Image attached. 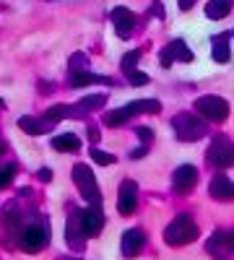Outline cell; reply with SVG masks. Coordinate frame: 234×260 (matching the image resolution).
I'll use <instances>...</instances> for the list:
<instances>
[{
    "instance_id": "6da1fadb",
    "label": "cell",
    "mask_w": 234,
    "mask_h": 260,
    "mask_svg": "<svg viewBox=\"0 0 234 260\" xmlns=\"http://www.w3.org/2000/svg\"><path fill=\"white\" fill-rule=\"evenodd\" d=\"M195 237H198V226H195V221H193L190 213L175 216V219L166 224V229H164V242L169 247H185L190 242H195Z\"/></svg>"
},
{
    "instance_id": "7a4b0ae2",
    "label": "cell",
    "mask_w": 234,
    "mask_h": 260,
    "mask_svg": "<svg viewBox=\"0 0 234 260\" xmlns=\"http://www.w3.org/2000/svg\"><path fill=\"white\" fill-rule=\"evenodd\" d=\"M172 127H175V136L182 141V143H193V141H200L206 136V120L200 115H193V112H180L172 117Z\"/></svg>"
},
{
    "instance_id": "3957f363",
    "label": "cell",
    "mask_w": 234,
    "mask_h": 260,
    "mask_svg": "<svg viewBox=\"0 0 234 260\" xmlns=\"http://www.w3.org/2000/svg\"><path fill=\"white\" fill-rule=\"evenodd\" d=\"M73 182H76L78 192L83 195V201H89L94 206L102 203V192H99V185H96V175L89 169V164H76L73 167Z\"/></svg>"
},
{
    "instance_id": "277c9868",
    "label": "cell",
    "mask_w": 234,
    "mask_h": 260,
    "mask_svg": "<svg viewBox=\"0 0 234 260\" xmlns=\"http://www.w3.org/2000/svg\"><path fill=\"white\" fill-rule=\"evenodd\" d=\"M195 112L206 122H224L229 117V102L216 94H206V96L195 99Z\"/></svg>"
},
{
    "instance_id": "5b68a950",
    "label": "cell",
    "mask_w": 234,
    "mask_h": 260,
    "mask_svg": "<svg viewBox=\"0 0 234 260\" xmlns=\"http://www.w3.org/2000/svg\"><path fill=\"white\" fill-rule=\"evenodd\" d=\"M206 161L214 167V169L224 172L226 167L234 164V143L226 136H216L214 141H211L208 151H206Z\"/></svg>"
},
{
    "instance_id": "8992f818",
    "label": "cell",
    "mask_w": 234,
    "mask_h": 260,
    "mask_svg": "<svg viewBox=\"0 0 234 260\" xmlns=\"http://www.w3.org/2000/svg\"><path fill=\"white\" fill-rule=\"evenodd\" d=\"M50 242V229L47 224H29L18 232V247L26 252H42Z\"/></svg>"
},
{
    "instance_id": "52a82bcc",
    "label": "cell",
    "mask_w": 234,
    "mask_h": 260,
    "mask_svg": "<svg viewBox=\"0 0 234 260\" xmlns=\"http://www.w3.org/2000/svg\"><path fill=\"white\" fill-rule=\"evenodd\" d=\"M206 250L214 260H226L229 255H234V229H219L211 234V240L206 242Z\"/></svg>"
},
{
    "instance_id": "ba28073f",
    "label": "cell",
    "mask_w": 234,
    "mask_h": 260,
    "mask_svg": "<svg viewBox=\"0 0 234 260\" xmlns=\"http://www.w3.org/2000/svg\"><path fill=\"white\" fill-rule=\"evenodd\" d=\"M198 182V169L193 164H180L172 175V190L177 195H187Z\"/></svg>"
},
{
    "instance_id": "9c48e42d",
    "label": "cell",
    "mask_w": 234,
    "mask_h": 260,
    "mask_svg": "<svg viewBox=\"0 0 234 260\" xmlns=\"http://www.w3.org/2000/svg\"><path fill=\"white\" fill-rule=\"evenodd\" d=\"M136 208H138V182L125 180L120 185V195H117V211L122 216H133Z\"/></svg>"
},
{
    "instance_id": "30bf717a",
    "label": "cell",
    "mask_w": 234,
    "mask_h": 260,
    "mask_svg": "<svg viewBox=\"0 0 234 260\" xmlns=\"http://www.w3.org/2000/svg\"><path fill=\"white\" fill-rule=\"evenodd\" d=\"M159 60H161V65H164V68H172V62H175V60H182V62H193V52L187 50V45H185L182 39H172V42H169V45L161 50Z\"/></svg>"
},
{
    "instance_id": "8fae6325",
    "label": "cell",
    "mask_w": 234,
    "mask_h": 260,
    "mask_svg": "<svg viewBox=\"0 0 234 260\" xmlns=\"http://www.w3.org/2000/svg\"><path fill=\"white\" fill-rule=\"evenodd\" d=\"M78 216H81V226H83V232H86V237H96L104 229V213H102L99 206L91 203L89 208L78 211Z\"/></svg>"
},
{
    "instance_id": "7c38bea8",
    "label": "cell",
    "mask_w": 234,
    "mask_h": 260,
    "mask_svg": "<svg viewBox=\"0 0 234 260\" xmlns=\"http://www.w3.org/2000/svg\"><path fill=\"white\" fill-rule=\"evenodd\" d=\"M112 26H115V34H117V37L127 39V37L133 34V29H136V13H133L130 8L117 6V8L112 11Z\"/></svg>"
},
{
    "instance_id": "4fadbf2b",
    "label": "cell",
    "mask_w": 234,
    "mask_h": 260,
    "mask_svg": "<svg viewBox=\"0 0 234 260\" xmlns=\"http://www.w3.org/2000/svg\"><path fill=\"white\" fill-rule=\"evenodd\" d=\"M65 242H68V247L76 250V252H81L83 247H86V232H83V226H81L78 211L71 216L68 224H65Z\"/></svg>"
},
{
    "instance_id": "5bb4252c",
    "label": "cell",
    "mask_w": 234,
    "mask_h": 260,
    "mask_svg": "<svg viewBox=\"0 0 234 260\" xmlns=\"http://www.w3.org/2000/svg\"><path fill=\"white\" fill-rule=\"evenodd\" d=\"M146 247V234L143 229H127L122 234V242H120V250L125 257H138Z\"/></svg>"
},
{
    "instance_id": "9a60e30c",
    "label": "cell",
    "mask_w": 234,
    "mask_h": 260,
    "mask_svg": "<svg viewBox=\"0 0 234 260\" xmlns=\"http://www.w3.org/2000/svg\"><path fill=\"white\" fill-rule=\"evenodd\" d=\"M208 192H211L214 201H234V182L221 172V175H216L214 180H211Z\"/></svg>"
},
{
    "instance_id": "2e32d148",
    "label": "cell",
    "mask_w": 234,
    "mask_h": 260,
    "mask_svg": "<svg viewBox=\"0 0 234 260\" xmlns=\"http://www.w3.org/2000/svg\"><path fill=\"white\" fill-rule=\"evenodd\" d=\"M161 110V104L156 99H136V102H127L122 107V112L127 117H136V115H156Z\"/></svg>"
},
{
    "instance_id": "e0dca14e",
    "label": "cell",
    "mask_w": 234,
    "mask_h": 260,
    "mask_svg": "<svg viewBox=\"0 0 234 260\" xmlns=\"http://www.w3.org/2000/svg\"><path fill=\"white\" fill-rule=\"evenodd\" d=\"M52 120H47V117H21L18 120V127L24 130V133H29V136H45V133H50L52 130Z\"/></svg>"
},
{
    "instance_id": "ac0fdd59",
    "label": "cell",
    "mask_w": 234,
    "mask_h": 260,
    "mask_svg": "<svg viewBox=\"0 0 234 260\" xmlns=\"http://www.w3.org/2000/svg\"><path fill=\"white\" fill-rule=\"evenodd\" d=\"M86 112L81 110L78 104H55V107H50L47 110V120H52V122H60V120H76V117H83Z\"/></svg>"
},
{
    "instance_id": "d6986e66",
    "label": "cell",
    "mask_w": 234,
    "mask_h": 260,
    "mask_svg": "<svg viewBox=\"0 0 234 260\" xmlns=\"http://www.w3.org/2000/svg\"><path fill=\"white\" fill-rule=\"evenodd\" d=\"M68 83L73 86V89H81V86H96V83L110 86V83H112V78L99 76V73H89V71H81V73H73V76L68 78Z\"/></svg>"
},
{
    "instance_id": "ffe728a7",
    "label": "cell",
    "mask_w": 234,
    "mask_h": 260,
    "mask_svg": "<svg viewBox=\"0 0 234 260\" xmlns=\"http://www.w3.org/2000/svg\"><path fill=\"white\" fill-rule=\"evenodd\" d=\"M3 229L11 234H18L21 232V211H18V206L11 201V203H6V208H3Z\"/></svg>"
},
{
    "instance_id": "44dd1931",
    "label": "cell",
    "mask_w": 234,
    "mask_h": 260,
    "mask_svg": "<svg viewBox=\"0 0 234 260\" xmlns=\"http://www.w3.org/2000/svg\"><path fill=\"white\" fill-rule=\"evenodd\" d=\"M52 148L55 151H62V154H71V151H78L81 148V138L76 133H60L52 138Z\"/></svg>"
},
{
    "instance_id": "7402d4cb",
    "label": "cell",
    "mask_w": 234,
    "mask_h": 260,
    "mask_svg": "<svg viewBox=\"0 0 234 260\" xmlns=\"http://www.w3.org/2000/svg\"><path fill=\"white\" fill-rule=\"evenodd\" d=\"M211 55H214L216 62H226L229 60V34H216L214 42H211Z\"/></svg>"
},
{
    "instance_id": "603a6c76",
    "label": "cell",
    "mask_w": 234,
    "mask_h": 260,
    "mask_svg": "<svg viewBox=\"0 0 234 260\" xmlns=\"http://www.w3.org/2000/svg\"><path fill=\"white\" fill-rule=\"evenodd\" d=\"M231 3H234V0H211V3L206 6V16L214 18V21H221V18L229 16Z\"/></svg>"
},
{
    "instance_id": "cb8c5ba5",
    "label": "cell",
    "mask_w": 234,
    "mask_h": 260,
    "mask_svg": "<svg viewBox=\"0 0 234 260\" xmlns=\"http://www.w3.org/2000/svg\"><path fill=\"white\" fill-rule=\"evenodd\" d=\"M107 104V96L104 94H89V96H83L81 102H78V107L83 112H94V110H102V107Z\"/></svg>"
},
{
    "instance_id": "d4e9b609",
    "label": "cell",
    "mask_w": 234,
    "mask_h": 260,
    "mask_svg": "<svg viewBox=\"0 0 234 260\" xmlns=\"http://www.w3.org/2000/svg\"><path fill=\"white\" fill-rule=\"evenodd\" d=\"M138 62H141V52H138V50H130L127 55H122L120 68H122V73L127 76V73H133V71L138 68Z\"/></svg>"
},
{
    "instance_id": "484cf974",
    "label": "cell",
    "mask_w": 234,
    "mask_h": 260,
    "mask_svg": "<svg viewBox=\"0 0 234 260\" xmlns=\"http://www.w3.org/2000/svg\"><path fill=\"white\" fill-rule=\"evenodd\" d=\"M127 120H130V117L122 112V107H120V110H112V112L104 115V125H110V127H120V125H125Z\"/></svg>"
},
{
    "instance_id": "4316f807",
    "label": "cell",
    "mask_w": 234,
    "mask_h": 260,
    "mask_svg": "<svg viewBox=\"0 0 234 260\" xmlns=\"http://www.w3.org/2000/svg\"><path fill=\"white\" fill-rule=\"evenodd\" d=\"M89 154H91V159H94L96 164H102V167H110V164H115V161H117L112 154H107V151H102V148H96V146L89 151Z\"/></svg>"
},
{
    "instance_id": "83f0119b",
    "label": "cell",
    "mask_w": 234,
    "mask_h": 260,
    "mask_svg": "<svg viewBox=\"0 0 234 260\" xmlns=\"http://www.w3.org/2000/svg\"><path fill=\"white\" fill-rule=\"evenodd\" d=\"M16 177V164H6V167H0V187H8Z\"/></svg>"
},
{
    "instance_id": "f1b7e54d",
    "label": "cell",
    "mask_w": 234,
    "mask_h": 260,
    "mask_svg": "<svg viewBox=\"0 0 234 260\" xmlns=\"http://www.w3.org/2000/svg\"><path fill=\"white\" fill-rule=\"evenodd\" d=\"M86 68H89V57L83 55V52H76L71 57V71L73 73H81V71H86Z\"/></svg>"
},
{
    "instance_id": "f546056e",
    "label": "cell",
    "mask_w": 234,
    "mask_h": 260,
    "mask_svg": "<svg viewBox=\"0 0 234 260\" xmlns=\"http://www.w3.org/2000/svg\"><path fill=\"white\" fill-rule=\"evenodd\" d=\"M127 81H130L133 86H146L151 78H148L146 73H141V71H133V73H127Z\"/></svg>"
},
{
    "instance_id": "4dcf8cb0",
    "label": "cell",
    "mask_w": 234,
    "mask_h": 260,
    "mask_svg": "<svg viewBox=\"0 0 234 260\" xmlns=\"http://www.w3.org/2000/svg\"><path fill=\"white\" fill-rule=\"evenodd\" d=\"M136 133H138V138L143 141V146H148V143L154 141V133H151V127H146V125H143V127H138Z\"/></svg>"
},
{
    "instance_id": "1f68e13d",
    "label": "cell",
    "mask_w": 234,
    "mask_h": 260,
    "mask_svg": "<svg viewBox=\"0 0 234 260\" xmlns=\"http://www.w3.org/2000/svg\"><path fill=\"white\" fill-rule=\"evenodd\" d=\"M39 180H42V182H50V180H52V169L42 167V169H39Z\"/></svg>"
},
{
    "instance_id": "d6a6232c",
    "label": "cell",
    "mask_w": 234,
    "mask_h": 260,
    "mask_svg": "<svg viewBox=\"0 0 234 260\" xmlns=\"http://www.w3.org/2000/svg\"><path fill=\"white\" fill-rule=\"evenodd\" d=\"M177 6H180L182 11H190V8L195 6V0H177Z\"/></svg>"
},
{
    "instance_id": "836d02e7",
    "label": "cell",
    "mask_w": 234,
    "mask_h": 260,
    "mask_svg": "<svg viewBox=\"0 0 234 260\" xmlns=\"http://www.w3.org/2000/svg\"><path fill=\"white\" fill-rule=\"evenodd\" d=\"M146 151H148L146 146H141V148H136V151H133V154H130V159H141V156H146Z\"/></svg>"
},
{
    "instance_id": "e575fe53",
    "label": "cell",
    "mask_w": 234,
    "mask_h": 260,
    "mask_svg": "<svg viewBox=\"0 0 234 260\" xmlns=\"http://www.w3.org/2000/svg\"><path fill=\"white\" fill-rule=\"evenodd\" d=\"M89 138H91L94 146H96V141H99V130H96V127H89Z\"/></svg>"
},
{
    "instance_id": "d590c367",
    "label": "cell",
    "mask_w": 234,
    "mask_h": 260,
    "mask_svg": "<svg viewBox=\"0 0 234 260\" xmlns=\"http://www.w3.org/2000/svg\"><path fill=\"white\" fill-rule=\"evenodd\" d=\"M3 151H6V143H3V138H0V154H3Z\"/></svg>"
},
{
    "instance_id": "8d00e7d4",
    "label": "cell",
    "mask_w": 234,
    "mask_h": 260,
    "mask_svg": "<svg viewBox=\"0 0 234 260\" xmlns=\"http://www.w3.org/2000/svg\"><path fill=\"white\" fill-rule=\"evenodd\" d=\"M0 110H6V102L3 99H0Z\"/></svg>"
},
{
    "instance_id": "74e56055",
    "label": "cell",
    "mask_w": 234,
    "mask_h": 260,
    "mask_svg": "<svg viewBox=\"0 0 234 260\" xmlns=\"http://www.w3.org/2000/svg\"><path fill=\"white\" fill-rule=\"evenodd\" d=\"M65 260H81V257H65Z\"/></svg>"
}]
</instances>
